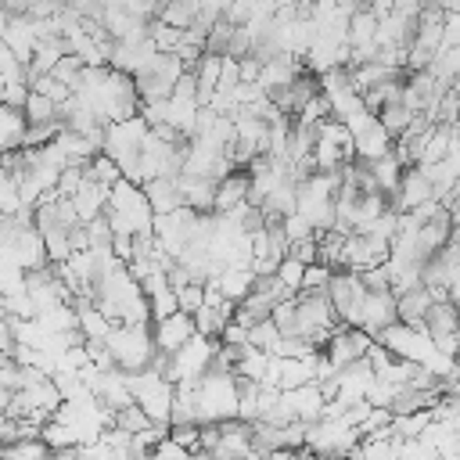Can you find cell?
I'll return each instance as SVG.
<instances>
[{
    "instance_id": "4fadbf2b",
    "label": "cell",
    "mask_w": 460,
    "mask_h": 460,
    "mask_svg": "<svg viewBox=\"0 0 460 460\" xmlns=\"http://www.w3.org/2000/svg\"><path fill=\"white\" fill-rule=\"evenodd\" d=\"M216 187H219V180H212V176H187V172H180L183 205L194 208V212H212L216 208Z\"/></svg>"
},
{
    "instance_id": "9c48e42d",
    "label": "cell",
    "mask_w": 460,
    "mask_h": 460,
    "mask_svg": "<svg viewBox=\"0 0 460 460\" xmlns=\"http://www.w3.org/2000/svg\"><path fill=\"white\" fill-rule=\"evenodd\" d=\"M155 345H158V352H176V349H183L194 334H198V327H194V316L190 313H183V309H176V313H169V316H155Z\"/></svg>"
},
{
    "instance_id": "e0dca14e",
    "label": "cell",
    "mask_w": 460,
    "mask_h": 460,
    "mask_svg": "<svg viewBox=\"0 0 460 460\" xmlns=\"http://www.w3.org/2000/svg\"><path fill=\"white\" fill-rule=\"evenodd\" d=\"M50 446L43 442V438H18V442H11V446H4V460H50Z\"/></svg>"
},
{
    "instance_id": "ac0fdd59",
    "label": "cell",
    "mask_w": 460,
    "mask_h": 460,
    "mask_svg": "<svg viewBox=\"0 0 460 460\" xmlns=\"http://www.w3.org/2000/svg\"><path fill=\"white\" fill-rule=\"evenodd\" d=\"M273 273H277V280L284 284L288 295H298V291H302V280H305V262L295 259V255H284Z\"/></svg>"
},
{
    "instance_id": "603a6c76",
    "label": "cell",
    "mask_w": 460,
    "mask_h": 460,
    "mask_svg": "<svg viewBox=\"0 0 460 460\" xmlns=\"http://www.w3.org/2000/svg\"><path fill=\"white\" fill-rule=\"evenodd\" d=\"M0 453H4V442H0Z\"/></svg>"
},
{
    "instance_id": "3957f363",
    "label": "cell",
    "mask_w": 460,
    "mask_h": 460,
    "mask_svg": "<svg viewBox=\"0 0 460 460\" xmlns=\"http://www.w3.org/2000/svg\"><path fill=\"white\" fill-rule=\"evenodd\" d=\"M359 442H363L359 428L349 424L345 417L323 413V417H316V420L305 428V449L316 453V456H327V460H341V456L356 453Z\"/></svg>"
},
{
    "instance_id": "5b68a950",
    "label": "cell",
    "mask_w": 460,
    "mask_h": 460,
    "mask_svg": "<svg viewBox=\"0 0 460 460\" xmlns=\"http://www.w3.org/2000/svg\"><path fill=\"white\" fill-rule=\"evenodd\" d=\"M183 72H187V65H183L176 54H162V50H158V54L133 75L140 101H144V104H151V101H169Z\"/></svg>"
},
{
    "instance_id": "8992f818",
    "label": "cell",
    "mask_w": 460,
    "mask_h": 460,
    "mask_svg": "<svg viewBox=\"0 0 460 460\" xmlns=\"http://www.w3.org/2000/svg\"><path fill=\"white\" fill-rule=\"evenodd\" d=\"M216 349H219V338L194 334L183 349L172 352V359H169V374H165V377H169L172 385H180V381H201V377L208 374V367H212Z\"/></svg>"
},
{
    "instance_id": "7a4b0ae2",
    "label": "cell",
    "mask_w": 460,
    "mask_h": 460,
    "mask_svg": "<svg viewBox=\"0 0 460 460\" xmlns=\"http://www.w3.org/2000/svg\"><path fill=\"white\" fill-rule=\"evenodd\" d=\"M108 352L115 359L119 370L133 374V370H147L158 345H155V331L147 323H115V331L108 334Z\"/></svg>"
},
{
    "instance_id": "277c9868",
    "label": "cell",
    "mask_w": 460,
    "mask_h": 460,
    "mask_svg": "<svg viewBox=\"0 0 460 460\" xmlns=\"http://www.w3.org/2000/svg\"><path fill=\"white\" fill-rule=\"evenodd\" d=\"M126 385H129V392H133V402H137L155 424H169V420H172L176 385H172L165 374H158L155 367L133 370V374H126Z\"/></svg>"
},
{
    "instance_id": "2e32d148",
    "label": "cell",
    "mask_w": 460,
    "mask_h": 460,
    "mask_svg": "<svg viewBox=\"0 0 460 460\" xmlns=\"http://www.w3.org/2000/svg\"><path fill=\"white\" fill-rule=\"evenodd\" d=\"M25 122L32 126V122H61V104L54 101V97H47V93H40V90H29V101H25Z\"/></svg>"
},
{
    "instance_id": "8fae6325",
    "label": "cell",
    "mask_w": 460,
    "mask_h": 460,
    "mask_svg": "<svg viewBox=\"0 0 460 460\" xmlns=\"http://www.w3.org/2000/svg\"><path fill=\"white\" fill-rule=\"evenodd\" d=\"M248 190H252V183H248V169H234V172H226L223 180H219V187H216V216H226V212H237V208H244L248 205Z\"/></svg>"
},
{
    "instance_id": "52a82bcc",
    "label": "cell",
    "mask_w": 460,
    "mask_h": 460,
    "mask_svg": "<svg viewBox=\"0 0 460 460\" xmlns=\"http://www.w3.org/2000/svg\"><path fill=\"white\" fill-rule=\"evenodd\" d=\"M374 345V338L363 331V327H352V323H338L334 331H331V338L323 341V359L334 367V370H341V367H349V363H356V359H367V349Z\"/></svg>"
},
{
    "instance_id": "44dd1931",
    "label": "cell",
    "mask_w": 460,
    "mask_h": 460,
    "mask_svg": "<svg viewBox=\"0 0 460 460\" xmlns=\"http://www.w3.org/2000/svg\"><path fill=\"white\" fill-rule=\"evenodd\" d=\"M176 291V302L183 313H198L205 305V284H183V288H172Z\"/></svg>"
},
{
    "instance_id": "ffe728a7",
    "label": "cell",
    "mask_w": 460,
    "mask_h": 460,
    "mask_svg": "<svg viewBox=\"0 0 460 460\" xmlns=\"http://www.w3.org/2000/svg\"><path fill=\"white\" fill-rule=\"evenodd\" d=\"M331 277H334V266H331V262H323V259L305 262V280H302V291H327Z\"/></svg>"
},
{
    "instance_id": "5bb4252c",
    "label": "cell",
    "mask_w": 460,
    "mask_h": 460,
    "mask_svg": "<svg viewBox=\"0 0 460 460\" xmlns=\"http://www.w3.org/2000/svg\"><path fill=\"white\" fill-rule=\"evenodd\" d=\"M144 194L155 208V216H165V212H176L183 208V194H180V176H155L144 183Z\"/></svg>"
},
{
    "instance_id": "d6986e66",
    "label": "cell",
    "mask_w": 460,
    "mask_h": 460,
    "mask_svg": "<svg viewBox=\"0 0 460 460\" xmlns=\"http://www.w3.org/2000/svg\"><path fill=\"white\" fill-rule=\"evenodd\" d=\"M40 438L50 446V449H72V446H79V438H75V431L65 424V420H58V417H50L47 424H43V431H40Z\"/></svg>"
},
{
    "instance_id": "7c38bea8",
    "label": "cell",
    "mask_w": 460,
    "mask_h": 460,
    "mask_svg": "<svg viewBox=\"0 0 460 460\" xmlns=\"http://www.w3.org/2000/svg\"><path fill=\"white\" fill-rule=\"evenodd\" d=\"M438 298V291H431L428 284H413L406 291L395 295V305H399V320L410 323V327H424V316L431 309V302Z\"/></svg>"
},
{
    "instance_id": "7402d4cb",
    "label": "cell",
    "mask_w": 460,
    "mask_h": 460,
    "mask_svg": "<svg viewBox=\"0 0 460 460\" xmlns=\"http://www.w3.org/2000/svg\"><path fill=\"white\" fill-rule=\"evenodd\" d=\"M14 327H11V316H0V356H11L14 349Z\"/></svg>"
},
{
    "instance_id": "30bf717a",
    "label": "cell",
    "mask_w": 460,
    "mask_h": 460,
    "mask_svg": "<svg viewBox=\"0 0 460 460\" xmlns=\"http://www.w3.org/2000/svg\"><path fill=\"white\" fill-rule=\"evenodd\" d=\"M7 255H11L22 270H36V266H47V262H50V255H47V241H43V234H40L36 226H22L18 237L11 241Z\"/></svg>"
},
{
    "instance_id": "6da1fadb",
    "label": "cell",
    "mask_w": 460,
    "mask_h": 460,
    "mask_svg": "<svg viewBox=\"0 0 460 460\" xmlns=\"http://www.w3.org/2000/svg\"><path fill=\"white\" fill-rule=\"evenodd\" d=\"M241 406V377L234 370H208L198 381V424L234 420Z\"/></svg>"
},
{
    "instance_id": "ba28073f",
    "label": "cell",
    "mask_w": 460,
    "mask_h": 460,
    "mask_svg": "<svg viewBox=\"0 0 460 460\" xmlns=\"http://www.w3.org/2000/svg\"><path fill=\"white\" fill-rule=\"evenodd\" d=\"M399 320V305H395V291H370L363 295L356 316H352V327H363L370 338H377L385 327H392Z\"/></svg>"
},
{
    "instance_id": "9a60e30c",
    "label": "cell",
    "mask_w": 460,
    "mask_h": 460,
    "mask_svg": "<svg viewBox=\"0 0 460 460\" xmlns=\"http://www.w3.org/2000/svg\"><path fill=\"white\" fill-rule=\"evenodd\" d=\"M212 284L219 288L223 298L241 302V298L252 291V284H255V270H252V266H226L219 277H212Z\"/></svg>"
}]
</instances>
